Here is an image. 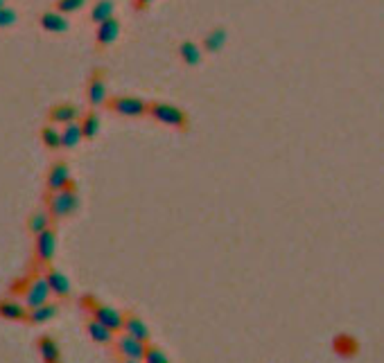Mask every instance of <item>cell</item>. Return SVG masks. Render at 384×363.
Instances as JSON below:
<instances>
[{"label":"cell","instance_id":"1","mask_svg":"<svg viewBox=\"0 0 384 363\" xmlns=\"http://www.w3.org/2000/svg\"><path fill=\"white\" fill-rule=\"evenodd\" d=\"M80 307L86 311L91 318H95L102 325H107L109 330H113L116 334L122 332L125 327V314H120L118 309H113L111 305H104V302H100L95 296H91V293H84L80 298Z\"/></svg>","mask_w":384,"mask_h":363},{"label":"cell","instance_id":"2","mask_svg":"<svg viewBox=\"0 0 384 363\" xmlns=\"http://www.w3.org/2000/svg\"><path fill=\"white\" fill-rule=\"evenodd\" d=\"M152 120H156L158 124H165V127H172L176 131H188L190 129V118L188 113L176 106V104H170V102H149V113Z\"/></svg>","mask_w":384,"mask_h":363},{"label":"cell","instance_id":"3","mask_svg":"<svg viewBox=\"0 0 384 363\" xmlns=\"http://www.w3.org/2000/svg\"><path fill=\"white\" fill-rule=\"evenodd\" d=\"M80 207V194H77L75 180L66 189H59V192H50L48 194V210L53 214L55 221H62L66 217L77 212Z\"/></svg>","mask_w":384,"mask_h":363},{"label":"cell","instance_id":"4","mask_svg":"<svg viewBox=\"0 0 384 363\" xmlns=\"http://www.w3.org/2000/svg\"><path fill=\"white\" fill-rule=\"evenodd\" d=\"M19 296H21L25 307L34 309V307L50 302V298H53V291H50V284L46 280V275L41 273V275H34V278H25L21 282Z\"/></svg>","mask_w":384,"mask_h":363},{"label":"cell","instance_id":"5","mask_svg":"<svg viewBox=\"0 0 384 363\" xmlns=\"http://www.w3.org/2000/svg\"><path fill=\"white\" fill-rule=\"evenodd\" d=\"M107 106L122 118H143L149 113V102L143 97H134V95H118V97H111L107 102Z\"/></svg>","mask_w":384,"mask_h":363},{"label":"cell","instance_id":"6","mask_svg":"<svg viewBox=\"0 0 384 363\" xmlns=\"http://www.w3.org/2000/svg\"><path fill=\"white\" fill-rule=\"evenodd\" d=\"M86 100L91 109L107 106L109 102V91H107V71L104 68H93L86 84Z\"/></svg>","mask_w":384,"mask_h":363},{"label":"cell","instance_id":"7","mask_svg":"<svg viewBox=\"0 0 384 363\" xmlns=\"http://www.w3.org/2000/svg\"><path fill=\"white\" fill-rule=\"evenodd\" d=\"M55 250H57V232L55 228H48L41 235L34 237V264L46 269L53 262Z\"/></svg>","mask_w":384,"mask_h":363},{"label":"cell","instance_id":"8","mask_svg":"<svg viewBox=\"0 0 384 363\" xmlns=\"http://www.w3.org/2000/svg\"><path fill=\"white\" fill-rule=\"evenodd\" d=\"M147 348H149V343H143V341L134 339V336H129V334L116 336V341H113V352H116L120 359L143 361V359H145V352H147Z\"/></svg>","mask_w":384,"mask_h":363},{"label":"cell","instance_id":"9","mask_svg":"<svg viewBox=\"0 0 384 363\" xmlns=\"http://www.w3.org/2000/svg\"><path fill=\"white\" fill-rule=\"evenodd\" d=\"M71 183H73V178H71V167H68V162L66 160L53 162L46 174L48 192H59V189H66Z\"/></svg>","mask_w":384,"mask_h":363},{"label":"cell","instance_id":"10","mask_svg":"<svg viewBox=\"0 0 384 363\" xmlns=\"http://www.w3.org/2000/svg\"><path fill=\"white\" fill-rule=\"evenodd\" d=\"M48 118L53 124L64 127V124L77 122V120L82 118V111H80V106H75V104H71V102H59V104H53V106H50Z\"/></svg>","mask_w":384,"mask_h":363},{"label":"cell","instance_id":"11","mask_svg":"<svg viewBox=\"0 0 384 363\" xmlns=\"http://www.w3.org/2000/svg\"><path fill=\"white\" fill-rule=\"evenodd\" d=\"M44 275H46V280L50 284V291H53V296L59 298V300H68L71 298V282H68L66 275L55 269V266H46L44 269Z\"/></svg>","mask_w":384,"mask_h":363},{"label":"cell","instance_id":"12","mask_svg":"<svg viewBox=\"0 0 384 363\" xmlns=\"http://www.w3.org/2000/svg\"><path fill=\"white\" fill-rule=\"evenodd\" d=\"M118 37H120V21H118L116 16H113V19H109V21L98 25V30H95V46L100 50H104L109 46H113Z\"/></svg>","mask_w":384,"mask_h":363},{"label":"cell","instance_id":"13","mask_svg":"<svg viewBox=\"0 0 384 363\" xmlns=\"http://www.w3.org/2000/svg\"><path fill=\"white\" fill-rule=\"evenodd\" d=\"M39 25H41V30H46L48 34H64L68 32V28H71V23H68L66 19V14L62 12H44L39 16Z\"/></svg>","mask_w":384,"mask_h":363},{"label":"cell","instance_id":"14","mask_svg":"<svg viewBox=\"0 0 384 363\" xmlns=\"http://www.w3.org/2000/svg\"><path fill=\"white\" fill-rule=\"evenodd\" d=\"M84 330H86L89 339L93 343H100V345H113L116 341V332L109 330L107 325H102L100 321H95V318H89L86 325H84Z\"/></svg>","mask_w":384,"mask_h":363},{"label":"cell","instance_id":"15","mask_svg":"<svg viewBox=\"0 0 384 363\" xmlns=\"http://www.w3.org/2000/svg\"><path fill=\"white\" fill-rule=\"evenodd\" d=\"M0 318L5 321H28V307L14 298H0Z\"/></svg>","mask_w":384,"mask_h":363},{"label":"cell","instance_id":"16","mask_svg":"<svg viewBox=\"0 0 384 363\" xmlns=\"http://www.w3.org/2000/svg\"><path fill=\"white\" fill-rule=\"evenodd\" d=\"M37 350L41 354V359H44V363H62V350H59V343L50 334L39 336Z\"/></svg>","mask_w":384,"mask_h":363},{"label":"cell","instance_id":"17","mask_svg":"<svg viewBox=\"0 0 384 363\" xmlns=\"http://www.w3.org/2000/svg\"><path fill=\"white\" fill-rule=\"evenodd\" d=\"M226 39H228V32L224 28H210L206 34H203V39H201V48L210 52V55H217V52L224 50L226 46Z\"/></svg>","mask_w":384,"mask_h":363},{"label":"cell","instance_id":"18","mask_svg":"<svg viewBox=\"0 0 384 363\" xmlns=\"http://www.w3.org/2000/svg\"><path fill=\"white\" fill-rule=\"evenodd\" d=\"M122 334H129V336H134V339H138V341H143V343H149V339H152L149 327L145 325L143 318H138L136 314H125Z\"/></svg>","mask_w":384,"mask_h":363},{"label":"cell","instance_id":"19","mask_svg":"<svg viewBox=\"0 0 384 363\" xmlns=\"http://www.w3.org/2000/svg\"><path fill=\"white\" fill-rule=\"evenodd\" d=\"M53 223H55V219H53V214H50L48 207L46 210H37L34 214H30V219H28V232L32 237H37L44 230L53 228Z\"/></svg>","mask_w":384,"mask_h":363},{"label":"cell","instance_id":"20","mask_svg":"<svg viewBox=\"0 0 384 363\" xmlns=\"http://www.w3.org/2000/svg\"><path fill=\"white\" fill-rule=\"evenodd\" d=\"M59 307L55 305V302H46V305H39L34 309H28V321L25 323H32V325H44L48 321H53V318L57 316Z\"/></svg>","mask_w":384,"mask_h":363},{"label":"cell","instance_id":"21","mask_svg":"<svg viewBox=\"0 0 384 363\" xmlns=\"http://www.w3.org/2000/svg\"><path fill=\"white\" fill-rule=\"evenodd\" d=\"M201 52L203 48L199 46V43H194V41H183L181 46H179V59L185 64V66H199L201 64Z\"/></svg>","mask_w":384,"mask_h":363},{"label":"cell","instance_id":"22","mask_svg":"<svg viewBox=\"0 0 384 363\" xmlns=\"http://www.w3.org/2000/svg\"><path fill=\"white\" fill-rule=\"evenodd\" d=\"M82 140H84V131H82L80 120L62 127V149H75Z\"/></svg>","mask_w":384,"mask_h":363},{"label":"cell","instance_id":"23","mask_svg":"<svg viewBox=\"0 0 384 363\" xmlns=\"http://www.w3.org/2000/svg\"><path fill=\"white\" fill-rule=\"evenodd\" d=\"M113 12H116L113 0H98V3H93V7H91V23L100 25L109 19H113Z\"/></svg>","mask_w":384,"mask_h":363},{"label":"cell","instance_id":"24","mask_svg":"<svg viewBox=\"0 0 384 363\" xmlns=\"http://www.w3.org/2000/svg\"><path fill=\"white\" fill-rule=\"evenodd\" d=\"M41 142H44L50 151L62 149V129H57V124H46L41 129Z\"/></svg>","mask_w":384,"mask_h":363},{"label":"cell","instance_id":"25","mask_svg":"<svg viewBox=\"0 0 384 363\" xmlns=\"http://www.w3.org/2000/svg\"><path fill=\"white\" fill-rule=\"evenodd\" d=\"M80 124H82V131H84V140H93V138L100 133V115L95 113V111L84 113L80 118Z\"/></svg>","mask_w":384,"mask_h":363},{"label":"cell","instance_id":"26","mask_svg":"<svg viewBox=\"0 0 384 363\" xmlns=\"http://www.w3.org/2000/svg\"><path fill=\"white\" fill-rule=\"evenodd\" d=\"M335 350L341 357H355V354L360 352V345H357V341L351 334H339L335 339Z\"/></svg>","mask_w":384,"mask_h":363},{"label":"cell","instance_id":"27","mask_svg":"<svg viewBox=\"0 0 384 363\" xmlns=\"http://www.w3.org/2000/svg\"><path fill=\"white\" fill-rule=\"evenodd\" d=\"M84 5H86V0H57V3H55V10L68 16V14L80 12Z\"/></svg>","mask_w":384,"mask_h":363},{"label":"cell","instance_id":"28","mask_svg":"<svg viewBox=\"0 0 384 363\" xmlns=\"http://www.w3.org/2000/svg\"><path fill=\"white\" fill-rule=\"evenodd\" d=\"M143 363H172L170 361V357L163 352V350H158V348H154V345L149 343V348L147 352H145V359Z\"/></svg>","mask_w":384,"mask_h":363},{"label":"cell","instance_id":"29","mask_svg":"<svg viewBox=\"0 0 384 363\" xmlns=\"http://www.w3.org/2000/svg\"><path fill=\"white\" fill-rule=\"evenodd\" d=\"M16 19H19V16H16V12L14 10H10V7H0V30H7V28H12V25L16 23Z\"/></svg>","mask_w":384,"mask_h":363},{"label":"cell","instance_id":"30","mask_svg":"<svg viewBox=\"0 0 384 363\" xmlns=\"http://www.w3.org/2000/svg\"><path fill=\"white\" fill-rule=\"evenodd\" d=\"M152 3H154V0H134V7H136L138 12H145Z\"/></svg>","mask_w":384,"mask_h":363},{"label":"cell","instance_id":"31","mask_svg":"<svg viewBox=\"0 0 384 363\" xmlns=\"http://www.w3.org/2000/svg\"><path fill=\"white\" fill-rule=\"evenodd\" d=\"M120 363H143V361H131V359H120Z\"/></svg>","mask_w":384,"mask_h":363},{"label":"cell","instance_id":"32","mask_svg":"<svg viewBox=\"0 0 384 363\" xmlns=\"http://www.w3.org/2000/svg\"><path fill=\"white\" fill-rule=\"evenodd\" d=\"M0 7H5V0H0Z\"/></svg>","mask_w":384,"mask_h":363}]
</instances>
